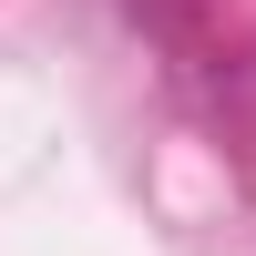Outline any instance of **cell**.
Listing matches in <instances>:
<instances>
[{
	"label": "cell",
	"instance_id": "cell-1",
	"mask_svg": "<svg viewBox=\"0 0 256 256\" xmlns=\"http://www.w3.org/2000/svg\"><path fill=\"white\" fill-rule=\"evenodd\" d=\"M134 10H164V0H134Z\"/></svg>",
	"mask_w": 256,
	"mask_h": 256
}]
</instances>
